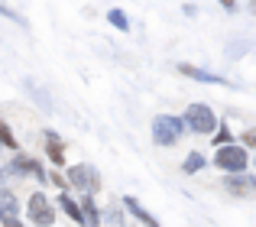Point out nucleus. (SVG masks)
<instances>
[{
	"instance_id": "f03ea898",
	"label": "nucleus",
	"mask_w": 256,
	"mask_h": 227,
	"mask_svg": "<svg viewBox=\"0 0 256 227\" xmlns=\"http://www.w3.org/2000/svg\"><path fill=\"white\" fill-rule=\"evenodd\" d=\"M182 120H185V130L198 133V136H211V133L218 130V114H214L211 104H204V101L188 104V110H185Z\"/></svg>"
},
{
	"instance_id": "ddd939ff",
	"label": "nucleus",
	"mask_w": 256,
	"mask_h": 227,
	"mask_svg": "<svg viewBox=\"0 0 256 227\" xmlns=\"http://www.w3.org/2000/svg\"><path fill=\"white\" fill-rule=\"evenodd\" d=\"M208 166V159H204V152H198V150H192L185 156V162H182V172H185V176H194V172H201Z\"/></svg>"
},
{
	"instance_id": "7ed1b4c3",
	"label": "nucleus",
	"mask_w": 256,
	"mask_h": 227,
	"mask_svg": "<svg viewBox=\"0 0 256 227\" xmlns=\"http://www.w3.org/2000/svg\"><path fill=\"white\" fill-rule=\"evenodd\" d=\"M214 166L220 172H244L250 166V152L246 146H237V143H227V146H218L214 152Z\"/></svg>"
},
{
	"instance_id": "39448f33",
	"label": "nucleus",
	"mask_w": 256,
	"mask_h": 227,
	"mask_svg": "<svg viewBox=\"0 0 256 227\" xmlns=\"http://www.w3.org/2000/svg\"><path fill=\"white\" fill-rule=\"evenodd\" d=\"M26 214H30V221L36 227H52V224H56V208H52V202L46 198V192H32V195H30Z\"/></svg>"
},
{
	"instance_id": "423d86ee",
	"label": "nucleus",
	"mask_w": 256,
	"mask_h": 227,
	"mask_svg": "<svg viewBox=\"0 0 256 227\" xmlns=\"http://www.w3.org/2000/svg\"><path fill=\"white\" fill-rule=\"evenodd\" d=\"M178 75L192 78V82H204V84H230V78H224V75H214V72H208V68H198V65H188V62H182V65H178Z\"/></svg>"
},
{
	"instance_id": "2eb2a0df",
	"label": "nucleus",
	"mask_w": 256,
	"mask_h": 227,
	"mask_svg": "<svg viewBox=\"0 0 256 227\" xmlns=\"http://www.w3.org/2000/svg\"><path fill=\"white\" fill-rule=\"evenodd\" d=\"M107 23L114 26V30H120V32H126L130 30V16H126L120 6H114V10H107Z\"/></svg>"
},
{
	"instance_id": "1a4fd4ad",
	"label": "nucleus",
	"mask_w": 256,
	"mask_h": 227,
	"mask_svg": "<svg viewBox=\"0 0 256 227\" xmlns=\"http://www.w3.org/2000/svg\"><path fill=\"white\" fill-rule=\"evenodd\" d=\"M36 166H39V159H32V156H13L6 162V169H10V176H32Z\"/></svg>"
},
{
	"instance_id": "4468645a",
	"label": "nucleus",
	"mask_w": 256,
	"mask_h": 227,
	"mask_svg": "<svg viewBox=\"0 0 256 227\" xmlns=\"http://www.w3.org/2000/svg\"><path fill=\"white\" fill-rule=\"evenodd\" d=\"M224 185L230 192H246V188H253V178H246L244 172H227V176H224Z\"/></svg>"
},
{
	"instance_id": "6ab92c4d",
	"label": "nucleus",
	"mask_w": 256,
	"mask_h": 227,
	"mask_svg": "<svg viewBox=\"0 0 256 227\" xmlns=\"http://www.w3.org/2000/svg\"><path fill=\"white\" fill-rule=\"evenodd\" d=\"M244 146H256V126H253V130H246V133H244Z\"/></svg>"
},
{
	"instance_id": "9b49d317",
	"label": "nucleus",
	"mask_w": 256,
	"mask_h": 227,
	"mask_svg": "<svg viewBox=\"0 0 256 227\" xmlns=\"http://www.w3.org/2000/svg\"><path fill=\"white\" fill-rule=\"evenodd\" d=\"M82 214H84V224L88 227H100V208L94 204V195H82Z\"/></svg>"
},
{
	"instance_id": "412c9836",
	"label": "nucleus",
	"mask_w": 256,
	"mask_h": 227,
	"mask_svg": "<svg viewBox=\"0 0 256 227\" xmlns=\"http://www.w3.org/2000/svg\"><path fill=\"white\" fill-rule=\"evenodd\" d=\"M218 4H220V6H224V10H230V13H234V10H237V0H218Z\"/></svg>"
},
{
	"instance_id": "9d476101",
	"label": "nucleus",
	"mask_w": 256,
	"mask_h": 227,
	"mask_svg": "<svg viewBox=\"0 0 256 227\" xmlns=\"http://www.w3.org/2000/svg\"><path fill=\"white\" fill-rule=\"evenodd\" d=\"M20 214V198L10 188H0V221L4 218H16Z\"/></svg>"
},
{
	"instance_id": "b1692460",
	"label": "nucleus",
	"mask_w": 256,
	"mask_h": 227,
	"mask_svg": "<svg viewBox=\"0 0 256 227\" xmlns=\"http://www.w3.org/2000/svg\"><path fill=\"white\" fill-rule=\"evenodd\" d=\"M253 188H256V178H253Z\"/></svg>"
},
{
	"instance_id": "f8f14e48",
	"label": "nucleus",
	"mask_w": 256,
	"mask_h": 227,
	"mask_svg": "<svg viewBox=\"0 0 256 227\" xmlns=\"http://www.w3.org/2000/svg\"><path fill=\"white\" fill-rule=\"evenodd\" d=\"M58 208H62V211H65V214H68V218H72V221H75V224H84L82 204H78L75 198L68 195V192H62V195H58Z\"/></svg>"
},
{
	"instance_id": "0eeeda50",
	"label": "nucleus",
	"mask_w": 256,
	"mask_h": 227,
	"mask_svg": "<svg viewBox=\"0 0 256 227\" xmlns=\"http://www.w3.org/2000/svg\"><path fill=\"white\" fill-rule=\"evenodd\" d=\"M42 140H46V152H49V162H52V166H62V162H65V143L58 140V133H56V130H46V133H42Z\"/></svg>"
},
{
	"instance_id": "dca6fc26",
	"label": "nucleus",
	"mask_w": 256,
	"mask_h": 227,
	"mask_svg": "<svg viewBox=\"0 0 256 227\" xmlns=\"http://www.w3.org/2000/svg\"><path fill=\"white\" fill-rule=\"evenodd\" d=\"M0 146H6V150H16V136H13V130H10V124L6 120H0Z\"/></svg>"
},
{
	"instance_id": "20e7f679",
	"label": "nucleus",
	"mask_w": 256,
	"mask_h": 227,
	"mask_svg": "<svg viewBox=\"0 0 256 227\" xmlns=\"http://www.w3.org/2000/svg\"><path fill=\"white\" fill-rule=\"evenodd\" d=\"M65 182L75 185L82 195H94V192L100 188V172L94 169V166H88V162H78V166H72V169L65 172Z\"/></svg>"
},
{
	"instance_id": "aec40b11",
	"label": "nucleus",
	"mask_w": 256,
	"mask_h": 227,
	"mask_svg": "<svg viewBox=\"0 0 256 227\" xmlns=\"http://www.w3.org/2000/svg\"><path fill=\"white\" fill-rule=\"evenodd\" d=\"M4 227H26L23 221H20V218H4V221H0Z\"/></svg>"
},
{
	"instance_id": "5701e85b",
	"label": "nucleus",
	"mask_w": 256,
	"mask_h": 227,
	"mask_svg": "<svg viewBox=\"0 0 256 227\" xmlns=\"http://www.w3.org/2000/svg\"><path fill=\"white\" fill-rule=\"evenodd\" d=\"M246 6H250V13L256 16V0H250V4H246Z\"/></svg>"
},
{
	"instance_id": "f3484780",
	"label": "nucleus",
	"mask_w": 256,
	"mask_h": 227,
	"mask_svg": "<svg viewBox=\"0 0 256 227\" xmlns=\"http://www.w3.org/2000/svg\"><path fill=\"white\" fill-rule=\"evenodd\" d=\"M211 136H214V146H227V143H234V133H230V126H227V124H218V130H214Z\"/></svg>"
},
{
	"instance_id": "4be33fe9",
	"label": "nucleus",
	"mask_w": 256,
	"mask_h": 227,
	"mask_svg": "<svg viewBox=\"0 0 256 227\" xmlns=\"http://www.w3.org/2000/svg\"><path fill=\"white\" fill-rule=\"evenodd\" d=\"M6 178H10V169H6V166H0V188H4Z\"/></svg>"
},
{
	"instance_id": "6e6552de",
	"label": "nucleus",
	"mask_w": 256,
	"mask_h": 227,
	"mask_svg": "<svg viewBox=\"0 0 256 227\" xmlns=\"http://www.w3.org/2000/svg\"><path fill=\"white\" fill-rule=\"evenodd\" d=\"M124 208H126V211H130V214H133V218H136V221H143L146 227H159V218H152V214H150V211H146V208H143V204H140V198H133V195H126V198H124Z\"/></svg>"
},
{
	"instance_id": "f257e3e1",
	"label": "nucleus",
	"mask_w": 256,
	"mask_h": 227,
	"mask_svg": "<svg viewBox=\"0 0 256 227\" xmlns=\"http://www.w3.org/2000/svg\"><path fill=\"white\" fill-rule=\"evenodd\" d=\"M150 133H152V143H156V146H175L188 130H185V120H182V117L156 114L152 124H150Z\"/></svg>"
},
{
	"instance_id": "a211bd4d",
	"label": "nucleus",
	"mask_w": 256,
	"mask_h": 227,
	"mask_svg": "<svg viewBox=\"0 0 256 227\" xmlns=\"http://www.w3.org/2000/svg\"><path fill=\"white\" fill-rule=\"evenodd\" d=\"M0 16H6V20H13V23H20V26H26V20H23V13H16V10H10L6 4H0Z\"/></svg>"
}]
</instances>
